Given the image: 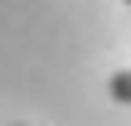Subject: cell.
<instances>
[{
  "label": "cell",
  "mask_w": 131,
  "mask_h": 126,
  "mask_svg": "<svg viewBox=\"0 0 131 126\" xmlns=\"http://www.w3.org/2000/svg\"><path fill=\"white\" fill-rule=\"evenodd\" d=\"M107 92H112V102L131 107V68H122V73H112V78H107Z\"/></svg>",
  "instance_id": "obj_1"
},
{
  "label": "cell",
  "mask_w": 131,
  "mask_h": 126,
  "mask_svg": "<svg viewBox=\"0 0 131 126\" xmlns=\"http://www.w3.org/2000/svg\"><path fill=\"white\" fill-rule=\"evenodd\" d=\"M126 5H131V0H126Z\"/></svg>",
  "instance_id": "obj_2"
}]
</instances>
